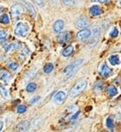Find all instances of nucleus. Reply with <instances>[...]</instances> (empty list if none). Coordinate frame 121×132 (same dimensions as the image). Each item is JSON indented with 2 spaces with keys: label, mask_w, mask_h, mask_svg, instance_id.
Returning a JSON list of instances; mask_svg holds the SVG:
<instances>
[{
  "label": "nucleus",
  "mask_w": 121,
  "mask_h": 132,
  "mask_svg": "<svg viewBox=\"0 0 121 132\" xmlns=\"http://www.w3.org/2000/svg\"><path fill=\"white\" fill-rule=\"evenodd\" d=\"M86 86H87V81H86L85 79H80V80H79L74 85V87L71 88L70 92H69L70 97H76L78 95H80V93L85 89Z\"/></svg>",
  "instance_id": "obj_1"
},
{
  "label": "nucleus",
  "mask_w": 121,
  "mask_h": 132,
  "mask_svg": "<svg viewBox=\"0 0 121 132\" xmlns=\"http://www.w3.org/2000/svg\"><path fill=\"white\" fill-rule=\"evenodd\" d=\"M82 62H83L82 60H78V61H76V62H74V63H72L71 65H69V66L64 69V74H65L64 80H67L68 78H70L71 76L77 71V69L80 68V65L82 64Z\"/></svg>",
  "instance_id": "obj_2"
},
{
  "label": "nucleus",
  "mask_w": 121,
  "mask_h": 132,
  "mask_svg": "<svg viewBox=\"0 0 121 132\" xmlns=\"http://www.w3.org/2000/svg\"><path fill=\"white\" fill-rule=\"evenodd\" d=\"M14 32L17 36L25 37V36L27 34V32H29V27H27L25 23H23V22H19V23L16 25Z\"/></svg>",
  "instance_id": "obj_3"
},
{
  "label": "nucleus",
  "mask_w": 121,
  "mask_h": 132,
  "mask_svg": "<svg viewBox=\"0 0 121 132\" xmlns=\"http://www.w3.org/2000/svg\"><path fill=\"white\" fill-rule=\"evenodd\" d=\"M23 11H24L23 7L21 6L20 4H15V5H13V6L12 7V9H11L12 18H13L14 20L18 19V17L23 13Z\"/></svg>",
  "instance_id": "obj_4"
},
{
  "label": "nucleus",
  "mask_w": 121,
  "mask_h": 132,
  "mask_svg": "<svg viewBox=\"0 0 121 132\" xmlns=\"http://www.w3.org/2000/svg\"><path fill=\"white\" fill-rule=\"evenodd\" d=\"M71 39V33L68 32V31H63V32H61L59 35L57 36V40L59 43H67L69 42Z\"/></svg>",
  "instance_id": "obj_5"
},
{
  "label": "nucleus",
  "mask_w": 121,
  "mask_h": 132,
  "mask_svg": "<svg viewBox=\"0 0 121 132\" xmlns=\"http://www.w3.org/2000/svg\"><path fill=\"white\" fill-rule=\"evenodd\" d=\"M78 28H80V29H86L87 27L90 26V21L85 17V16H80L79 19L76 22Z\"/></svg>",
  "instance_id": "obj_6"
},
{
  "label": "nucleus",
  "mask_w": 121,
  "mask_h": 132,
  "mask_svg": "<svg viewBox=\"0 0 121 132\" xmlns=\"http://www.w3.org/2000/svg\"><path fill=\"white\" fill-rule=\"evenodd\" d=\"M30 127V123L29 121H22L16 126V131L17 132H26Z\"/></svg>",
  "instance_id": "obj_7"
},
{
  "label": "nucleus",
  "mask_w": 121,
  "mask_h": 132,
  "mask_svg": "<svg viewBox=\"0 0 121 132\" xmlns=\"http://www.w3.org/2000/svg\"><path fill=\"white\" fill-rule=\"evenodd\" d=\"M66 98V94L64 91H58V92L54 95L53 97V102L55 104H62Z\"/></svg>",
  "instance_id": "obj_8"
},
{
  "label": "nucleus",
  "mask_w": 121,
  "mask_h": 132,
  "mask_svg": "<svg viewBox=\"0 0 121 132\" xmlns=\"http://www.w3.org/2000/svg\"><path fill=\"white\" fill-rule=\"evenodd\" d=\"M91 35V30H88V29H83L80 31H79L77 34V38L79 40H84L89 38Z\"/></svg>",
  "instance_id": "obj_9"
},
{
  "label": "nucleus",
  "mask_w": 121,
  "mask_h": 132,
  "mask_svg": "<svg viewBox=\"0 0 121 132\" xmlns=\"http://www.w3.org/2000/svg\"><path fill=\"white\" fill-rule=\"evenodd\" d=\"M99 34H100V30L98 28H95L94 30L91 31V39H90V44L92 43V45H94L95 43L97 42L99 38Z\"/></svg>",
  "instance_id": "obj_10"
},
{
  "label": "nucleus",
  "mask_w": 121,
  "mask_h": 132,
  "mask_svg": "<svg viewBox=\"0 0 121 132\" xmlns=\"http://www.w3.org/2000/svg\"><path fill=\"white\" fill-rule=\"evenodd\" d=\"M12 78V76L9 72L5 69H0V79L5 83H9L10 80Z\"/></svg>",
  "instance_id": "obj_11"
},
{
  "label": "nucleus",
  "mask_w": 121,
  "mask_h": 132,
  "mask_svg": "<svg viewBox=\"0 0 121 132\" xmlns=\"http://www.w3.org/2000/svg\"><path fill=\"white\" fill-rule=\"evenodd\" d=\"M21 47V44L17 41H15V42L12 43V44H9L8 46L5 47V51L6 52H10V51H14V50H18V48H20Z\"/></svg>",
  "instance_id": "obj_12"
},
{
  "label": "nucleus",
  "mask_w": 121,
  "mask_h": 132,
  "mask_svg": "<svg viewBox=\"0 0 121 132\" xmlns=\"http://www.w3.org/2000/svg\"><path fill=\"white\" fill-rule=\"evenodd\" d=\"M63 27H64L63 21H62V20H57V21L54 23V26H53L54 31L56 33L61 32L62 30V29H63Z\"/></svg>",
  "instance_id": "obj_13"
},
{
  "label": "nucleus",
  "mask_w": 121,
  "mask_h": 132,
  "mask_svg": "<svg viewBox=\"0 0 121 132\" xmlns=\"http://www.w3.org/2000/svg\"><path fill=\"white\" fill-rule=\"evenodd\" d=\"M99 73H100L103 77H108V76L112 73V69H110L107 65H102L100 68V70H99Z\"/></svg>",
  "instance_id": "obj_14"
},
{
  "label": "nucleus",
  "mask_w": 121,
  "mask_h": 132,
  "mask_svg": "<svg viewBox=\"0 0 121 132\" xmlns=\"http://www.w3.org/2000/svg\"><path fill=\"white\" fill-rule=\"evenodd\" d=\"M25 6H26L27 10L30 13V15H31L32 17H35L36 16V11H35V9H34V7L32 6V4L30 3V2H27V1H26V2H25Z\"/></svg>",
  "instance_id": "obj_15"
},
{
  "label": "nucleus",
  "mask_w": 121,
  "mask_h": 132,
  "mask_svg": "<svg viewBox=\"0 0 121 132\" xmlns=\"http://www.w3.org/2000/svg\"><path fill=\"white\" fill-rule=\"evenodd\" d=\"M90 13H91L92 15H94V16H97V15L101 14V13H102V11H101V9L98 6L95 5V6L91 7V9H90Z\"/></svg>",
  "instance_id": "obj_16"
},
{
  "label": "nucleus",
  "mask_w": 121,
  "mask_h": 132,
  "mask_svg": "<svg viewBox=\"0 0 121 132\" xmlns=\"http://www.w3.org/2000/svg\"><path fill=\"white\" fill-rule=\"evenodd\" d=\"M73 51H74V47L73 46H68L67 48H65L62 51V55L64 56V57H67V56H70L71 54L73 53Z\"/></svg>",
  "instance_id": "obj_17"
},
{
  "label": "nucleus",
  "mask_w": 121,
  "mask_h": 132,
  "mask_svg": "<svg viewBox=\"0 0 121 132\" xmlns=\"http://www.w3.org/2000/svg\"><path fill=\"white\" fill-rule=\"evenodd\" d=\"M109 62L113 66H117L118 64L120 63V59L118 57V55H112L109 57Z\"/></svg>",
  "instance_id": "obj_18"
},
{
  "label": "nucleus",
  "mask_w": 121,
  "mask_h": 132,
  "mask_svg": "<svg viewBox=\"0 0 121 132\" xmlns=\"http://www.w3.org/2000/svg\"><path fill=\"white\" fill-rule=\"evenodd\" d=\"M0 94H1V96L3 97L4 99L9 98V91H8V89L6 87H4L3 86H1V85H0Z\"/></svg>",
  "instance_id": "obj_19"
},
{
  "label": "nucleus",
  "mask_w": 121,
  "mask_h": 132,
  "mask_svg": "<svg viewBox=\"0 0 121 132\" xmlns=\"http://www.w3.org/2000/svg\"><path fill=\"white\" fill-rule=\"evenodd\" d=\"M107 91H108V94L112 97L116 96V94H117V89H116V87H114V86H110V87L107 88Z\"/></svg>",
  "instance_id": "obj_20"
},
{
  "label": "nucleus",
  "mask_w": 121,
  "mask_h": 132,
  "mask_svg": "<svg viewBox=\"0 0 121 132\" xmlns=\"http://www.w3.org/2000/svg\"><path fill=\"white\" fill-rule=\"evenodd\" d=\"M0 23H2V24H9L10 23V17L9 15L7 14V13H4L0 16Z\"/></svg>",
  "instance_id": "obj_21"
},
{
  "label": "nucleus",
  "mask_w": 121,
  "mask_h": 132,
  "mask_svg": "<svg viewBox=\"0 0 121 132\" xmlns=\"http://www.w3.org/2000/svg\"><path fill=\"white\" fill-rule=\"evenodd\" d=\"M53 69H54L53 64L48 63L44 67V73H50V72L53 70Z\"/></svg>",
  "instance_id": "obj_22"
},
{
  "label": "nucleus",
  "mask_w": 121,
  "mask_h": 132,
  "mask_svg": "<svg viewBox=\"0 0 121 132\" xmlns=\"http://www.w3.org/2000/svg\"><path fill=\"white\" fill-rule=\"evenodd\" d=\"M36 88H37V85L35 83H30V84L27 86V92H33L35 91Z\"/></svg>",
  "instance_id": "obj_23"
},
{
  "label": "nucleus",
  "mask_w": 121,
  "mask_h": 132,
  "mask_svg": "<svg viewBox=\"0 0 121 132\" xmlns=\"http://www.w3.org/2000/svg\"><path fill=\"white\" fill-rule=\"evenodd\" d=\"M106 126H107V127H108V128H110V129H113L114 127H115V125H114V120H113L111 117L107 118Z\"/></svg>",
  "instance_id": "obj_24"
},
{
  "label": "nucleus",
  "mask_w": 121,
  "mask_h": 132,
  "mask_svg": "<svg viewBox=\"0 0 121 132\" xmlns=\"http://www.w3.org/2000/svg\"><path fill=\"white\" fill-rule=\"evenodd\" d=\"M27 111V106L25 105H20L17 106V112L19 114H22V113H25Z\"/></svg>",
  "instance_id": "obj_25"
},
{
  "label": "nucleus",
  "mask_w": 121,
  "mask_h": 132,
  "mask_svg": "<svg viewBox=\"0 0 121 132\" xmlns=\"http://www.w3.org/2000/svg\"><path fill=\"white\" fill-rule=\"evenodd\" d=\"M78 0H62V2H63V4L64 5H66V6H73V5H75L76 4V2H77Z\"/></svg>",
  "instance_id": "obj_26"
},
{
  "label": "nucleus",
  "mask_w": 121,
  "mask_h": 132,
  "mask_svg": "<svg viewBox=\"0 0 121 132\" xmlns=\"http://www.w3.org/2000/svg\"><path fill=\"white\" fill-rule=\"evenodd\" d=\"M118 33H119V32H118L117 28L115 27L112 30H111V32H110V36H111V37H113V38H115V37L118 35Z\"/></svg>",
  "instance_id": "obj_27"
},
{
  "label": "nucleus",
  "mask_w": 121,
  "mask_h": 132,
  "mask_svg": "<svg viewBox=\"0 0 121 132\" xmlns=\"http://www.w3.org/2000/svg\"><path fill=\"white\" fill-rule=\"evenodd\" d=\"M8 36V33H7L6 30H0V40H5Z\"/></svg>",
  "instance_id": "obj_28"
},
{
  "label": "nucleus",
  "mask_w": 121,
  "mask_h": 132,
  "mask_svg": "<svg viewBox=\"0 0 121 132\" xmlns=\"http://www.w3.org/2000/svg\"><path fill=\"white\" fill-rule=\"evenodd\" d=\"M18 64L17 63H14V62H13V63H11L9 65V68L11 69H12V70H16V69H18Z\"/></svg>",
  "instance_id": "obj_29"
},
{
  "label": "nucleus",
  "mask_w": 121,
  "mask_h": 132,
  "mask_svg": "<svg viewBox=\"0 0 121 132\" xmlns=\"http://www.w3.org/2000/svg\"><path fill=\"white\" fill-rule=\"evenodd\" d=\"M39 100H40V96H34L32 99L30 101V103L31 104V105H34V104H36V103L38 102Z\"/></svg>",
  "instance_id": "obj_30"
},
{
  "label": "nucleus",
  "mask_w": 121,
  "mask_h": 132,
  "mask_svg": "<svg viewBox=\"0 0 121 132\" xmlns=\"http://www.w3.org/2000/svg\"><path fill=\"white\" fill-rule=\"evenodd\" d=\"M80 111H77V113H75V114L72 115V116H71V117L69 118L68 120H69V121H74V120H76V119L78 118V116L80 115Z\"/></svg>",
  "instance_id": "obj_31"
},
{
  "label": "nucleus",
  "mask_w": 121,
  "mask_h": 132,
  "mask_svg": "<svg viewBox=\"0 0 121 132\" xmlns=\"http://www.w3.org/2000/svg\"><path fill=\"white\" fill-rule=\"evenodd\" d=\"M34 2H35L39 7H43L44 6V0H34Z\"/></svg>",
  "instance_id": "obj_32"
},
{
  "label": "nucleus",
  "mask_w": 121,
  "mask_h": 132,
  "mask_svg": "<svg viewBox=\"0 0 121 132\" xmlns=\"http://www.w3.org/2000/svg\"><path fill=\"white\" fill-rule=\"evenodd\" d=\"M77 109V106L76 105H69L67 108V111H73Z\"/></svg>",
  "instance_id": "obj_33"
},
{
  "label": "nucleus",
  "mask_w": 121,
  "mask_h": 132,
  "mask_svg": "<svg viewBox=\"0 0 121 132\" xmlns=\"http://www.w3.org/2000/svg\"><path fill=\"white\" fill-rule=\"evenodd\" d=\"M94 2H98V3H108L110 0H93Z\"/></svg>",
  "instance_id": "obj_34"
},
{
  "label": "nucleus",
  "mask_w": 121,
  "mask_h": 132,
  "mask_svg": "<svg viewBox=\"0 0 121 132\" xmlns=\"http://www.w3.org/2000/svg\"><path fill=\"white\" fill-rule=\"evenodd\" d=\"M3 126H4V123L2 122V121H0V132H1L2 129H3Z\"/></svg>",
  "instance_id": "obj_35"
},
{
  "label": "nucleus",
  "mask_w": 121,
  "mask_h": 132,
  "mask_svg": "<svg viewBox=\"0 0 121 132\" xmlns=\"http://www.w3.org/2000/svg\"><path fill=\"white\" fill-rule=\"evenodd\" d=\"M2 11H3V8H2V7H0V12H2Z\"/></svg>",
  "instance_id": "obj_36"
},
{
  "label": "nucleus",
  "mask_w": 121,
  "mask_h": 132,
  "mask_svg": "<svg viewBox=\"0 0 121 132\" xmlns=\"http://www.w3.org/2000/svg\"><path fill=\"white\" fill-rule=\"evenodd\" d=\"M120 5H121V0H120Z\"/></svg>",
  "instance_id": "obj_37"
}]
</instances>
